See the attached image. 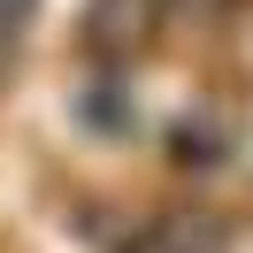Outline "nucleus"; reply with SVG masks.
I'll use <instances>...</instances> for the list:
<instances>
[{
	"instance_id": "f257e3e1",
	"label": "nucleus",
	"mask_w": 253,
	"mask_h": 253,
	"mask_svg": "<svg viewBox=\"0 0 253 253\" xmlns=\"http://www.w3.org/2000/svg\"><path fill=\"white\" fill-rule=\"evenodd\" d=\"M161 31V0H84V46L123 62Z\"/></svg>"
},
{
	"instance_id": "f03ea898",
	"label": "nucleus",
	"mask_w": 253,
	"mask_h": 253,
	"mask_svg": "<svg viewBox=\"0 0 253 253\" xmlns=\"http://www.w3.org/2000/svg\"><path fill=\"white\" fill-rule=\"evenodd\" d=\"M123 253H230V246H222V230L200 207H161L123 238Z\"/></svg>"
},
{
	"instance_id": "7ed1b4c3",
	"label": "nucleus",
	"mask_w": 253,
	"mask_h": 253,
	"mask_svg": "<svg viewBox=\"0 0 253 253\" xmlns=\"http://www.w3.org/2000/svg\"><path fill=\"white\" fill-rule=\"evenodd\" d=\"M31 8H39V0H0V62L16 54V39H23V23H31Z\"/></svg>"
}]
</instances>
